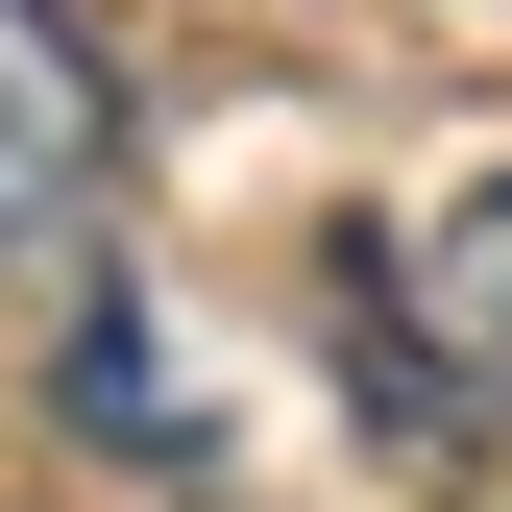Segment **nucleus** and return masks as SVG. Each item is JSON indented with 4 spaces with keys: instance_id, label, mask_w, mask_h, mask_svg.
Wrapping results in <instances>:
<instances>
[{
    "instance_id": "f257e3e1",
    "label": "nucleus",
    "mask_w": 512,
    "mask_h": 512,
    "mask_svg": "<svg viewBox=\"0 0 512 512\" xmlns=\"http://www.w3.org/2000/svg\"><path fill=\"white\" fill-rule=\"evenodd\" d=\"M98 220H122V74H98L74 0H0V244L74 269Z\"/></svg>"
},
{
    "instance_id": "f03ea898",
    "label": "nucleus",
    "mask_w": 512,
    "mask_h": 512,
    "mask_svg": "<svg viewBox=\"0 0 512 512\" xmlns=\"http://www.w3.org/2000/svg\"><path fill=\"white\" fill-rule=\"evenodd\" d=\"M415 317H439L464 366H512V171H488V196L439 220V244H415Z\"/></svg>"
},
{
    "instance_id": "7ed1b4c3",
    "label": "nucleus",
    "mask_w": 512,
    "mask_h": 512,
    "mask_svg": "<svg viewBox=\"0 0 512 512\" xmlns=\"http://www.w3.org/2000/svg\"><path fill=\"white\" fill-rule=\"evenodd\" d=\"M74 415H98V439H196V391L147 366V317H122V293H74Z\"/></svg>"
}]
</instances>
